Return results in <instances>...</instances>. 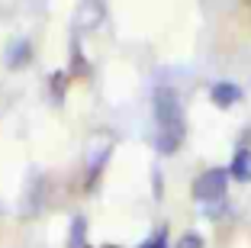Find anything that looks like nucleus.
<instances>
[{"label":"nucleus","mask_w":251,"mask_h":248,"mask_svg":"<svg viewBox=\"0 0 251 248\" xmlns=\"http://www.w3.org/2000/svg\"><path fill=\"white\" fill-rule=\"evenodd\" d=\"M226 187H229V171L226 168H206L193 181V200H200V203H216V200L226 197Z\"/></svg>","instance_id":"obj_1"},{"label":"nucleus","mask_w":251,"mask_h":248,"mask_svg":"<svg viewBox=\"0 0 251 248\" xmlns=\"http://www.w3.org/2000/svg\"><path fill=\"white\" fill-rule=\"evenodd\" d=\"M151 107H155V123L158 126H177L184 123V110H180V97L174 87L161 84L151 94Z\"/></svg>","instance_id":"obj_2"},{"label":"nucleus","mask_w":251,"mask_h":248,"mask_svg":"<svg viewBox=\"0 0 251 248\" xmlns=\"http://www.w3.org/2000/svg\"><path fill=\"white\" fill-rule=\"evenodd\" d=\"M106 20V3L103 0H81L74 7V29L77 32H94Z\"/></svg>","instance_id":"obj_3"},{"label":"nucleus","mask_w":251,"mask_h":248,"mask_svg":"<svg viewBox=\"0 0 251 248\" xmlns=\"http://www.w3.org/2000/svg\"><path fill=\"white\" fill-rule=\"evenodd\" d=\"M184 132H187L184 123H177V126H158V132H155V148L161 155H174L180 145H184Z\"/></svg>","instance_id":"obj_4"},{"label":"nucleus","mask_w":251,"mask_h":248,"mask_svg":"<svg viewBox=\"0 0 251 248\" xmlns=\"http://www.w3.org/2000/svg\"><path fill=\"white\" fill-rule=\"evenodd\" d=\"M32 61V42L29 39H13V42L7 45V52H3V65L10 68V71H20V68H26Z\"/></svg>","instance_id":"obj_5"},{"label":"nucleus","mask_w":251,"mask_h":248,"mask_svg":"<svg viewBox=\"0 0 251 248\" xmlns=\"http://www.w3.org/2000/svg\"><path fill=\"white\" fill-rule=\"evenodd\" d=\"M209 100H213V107L229 110V107H235V103L242 100V87L232 84V81H216L213 87H209Z\"/></svg>","instance_id":"obj_6"},{"label":"nucleus","mask_w":251,"mask_h":248,"mask_svg":"<svg viewBox=\"0 0 251 248\" xmlns=\"http://www.w3.org/2000/svg\"><path fill=\"white\" fill-rule=\"evenodd\" d=\"M229 177L238 184H248L251 181V148H238L229 161Z\"/></svg>","instance_id":"obj_7"},{"label":"nucleus","mask_w":251,"mask_h":248,"mask_svg":"<svg viewBox=\"0 0 251 248\" xmlns=\"http://www.w3.org/2000/svg\"><path fill=\"white\" fill-rule=\"evenodd\" d=\"M84 242H87V219L74 216L71 229H68V248H84Z\"/></svg>","instance_id":"obj_8"},{"label":"nucleus","mask_w":251,"mask_h":248,"mask_svg":"<svg viewBox=\"0 0 251 248\" xmlns=\"http://www.w3.org/2000/svg\"><path fill=\"white\" fill-rule=\"evenodd\" d=\"M171 248H203V235H200V232H184Z\"/></svg>","instance_id":"obj_9"},{"label":"nucleus","mask_w":251,"mask_h":248,"mask_svg":"<svg viewBox=\"0 0 251 248\" xmlns=\"http://www.w3.org/2000/svg\"><path fill=\"white\" fill-rule=\"evenodd\" d=\"M142 248H168V239H164V229H158V232L151 235V239H148Z\"/></svg>","instance_id":"obj_10"}]
</instances>
